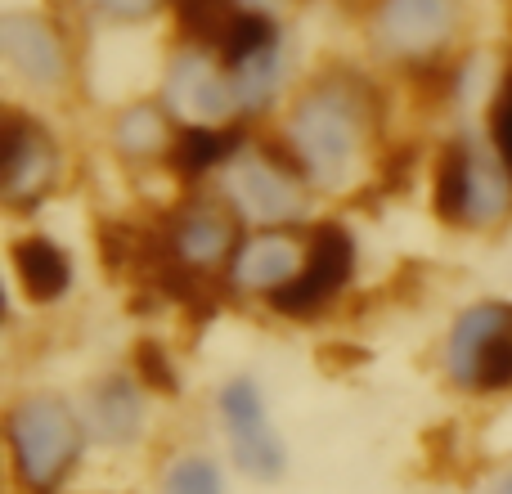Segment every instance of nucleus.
Returning a JSON list of instances; mask_svg holds the SVG:
<instances>
[{"label":"nucleus","mask_w":512,"mask_h":494,"mask_svg":"<svg viewBox=\"0 0 512 494\" xmlns=\"http://www.w3.org/2000/svg\"><path fill=\"white\" fill-rule=\"evenodd\" d=\"M382 122V99L369 77L351 68H328L288 104L279 126V144L306 171V180L324 194H342L355 185L373 135Z\"/></svg>","instance_id":"f257e3e1"},{"label":"nucleus","mask_w":512,"mask_h":494,"mask_svg":"<svg viewBox=\"0 0 512 494\" xmlns=\"http://www.w3.org/2000/svg\"><path fill=\"white\" fill-rule=\"evenodd\" d=\"M5 445H9V468L23 494H59L63 481L72 477L81 459V418L72 405L54 391H32L18 396L5 414Z\"/></svg>","instance_id":"f03ea898"},{"label":"nucleus","mask_w":512,"mask_h":494,"mask_svg":"<svg viewBox=\"0 0 512 494\" xmlns=\"http://www.w3.org/2000/svg\"><path fill=\"white\" fill-rule=\"evenodd\" d=\"M436 216L459 230H495L512 216V167L495 144L454 140L436 158Z\"/></svg>","instance_id":"7ed1b4c3"},{"label":"nucleus","mask_w":512,"mask_h":494,"mask_svg":"<svg viewBox=\"0 0 512 494\" xmlns=\"http://www.w3.org/2000/svg\"><path fill=\"white\" fill-rule=\"evenodd\" d=\"M315 185L306 171L288 158L283 144H243L221 171V198L239 212V221L270 230V225H297L310 207Z\"/></svg>","instance_id":"20e7f679"},{"label":"nucleus","mask_w":512,"mask_h":494,"mask_svg":"<svg viewBox=\"0 0 512 494\" xmlns=\"http://www.w3.org/2000/svg\"><path fill=\"white\" fill-rule=\"evenodd\" d=\"M463 23V0H373L369 45L396 68L432 72L459 45Z\"/></svg>","instance_id":"39448f33"},{"label":"nucleus","mask_w":512,"mask_h":494,"mask_svg":"<svg viewBox=\"0 0 512 494\" xmlns=\"http://www.w3.org/2000/svg\"><path fill=\"white\" fill-rule=\"evenodd\" d=\"M445 378L468 396L512 391V301H477L445 333Z\"/></svg>","instance_id":"423d86ee"},{"label":"nucleus","mask_w":512,"mask_h":494,"mask_svg":"<svg viewBox=\"0 0 512 494\" xmlns=\"http://www.w3.org/2000/svg\"><path fill=\"white\" fill-rule=\"evenodd\" d=\"M239 225V212L221 194H194L171 207L167 221L158 225L162 252H167L171 270H180L185 279H212V274L230 270L234 252H239Z\"/></svg>","instance_id":"0eeeda50"},{"label":"nucleus","mask_w":512,"mask_h":494,"mask_svg":"<svg viewBox=\"0 0 512 494\" xmlns=\"http://www.w3.org/2000/svg\"><path fill=\"white\" fill-rule=\"evenodd\" d=\"M162 108L176 126H239V95L221 50L185 41L162 72Z\"/></svg>","instance_id":"6e6552de"},{"label":"nucleus","mask_w":512,"mask_h":494,"mask_svg":"<svg viewBox=\"0 0 512 494\" xmlns=\"http://www.w3.org/2000/svg\"><path fill=\"white\" fill-rule=\"evenodd\" d=\"M355 279V239L342 221H324L310 230V247H306V265L301 274L270 297V310L283 319H315L351 288Z\"/></svg>","instance_id":"1a4fd4ad"},{"label":"nucleus","mask_w":512,"mask_h":494,"mask_svg":"<svg viewBox=\"0 0 512 494\" xmlns=\"http://www.w3.org/2000/svg\"><path fill=\"white\" fill-rule=\"evenodd\" d=\"M63 176V149L36 117L5 113V207L9 212H32L54 194Z\"/></svg>","instance_id":"9d476101"},{"label":"nucleus","mask_w":512,"mask_h":494,"mask_svg":"<svg viewBox=\"0 0 512 494\" xmlns=\"http://www.w3.org/2000/svg\"><path fill=\"white\" fill-rule=\"evenodd\" d=\"M0 54H5L9 72L36 90H63L72 77L68 36H63V27L50 14L9 9L0 18Z\"/></svg>","instance_id":"9b49d317"},{"label":"nucleus","mask_w":512,"mask_h":494,"mask_svg":"<svg viewBox=\"0 0 512 494\" xmlns=\"http://www.w3.org/2000/svg\"><path fill=\"white\" fill-rule=\"evenodd\" d=\"M221 423L230 436L234 463L256 481H279L283 472V445L265 414V396L252 378H230L221 387Z\"/></svg>","instance_id":"f8f14e48"},{"label":"nucleus","mask_w":512,"mask_h":494,"mask_svg":"<svg viewBox=\"0 0 512 494\" xmlns=\"http://www.w3.org/2000/svg\"><path fill=\"white\" fill-rule=\"evenodd\" d=\"M306 247H310V234H301L297 225L252 230L248 239L239 243V252H234L225 279H230V288L243 292V297H279L301 274V265H306Z\"/></svg>","instance_id":"ddd939ff"},{"label":"nucleus","mask_w":512,"mask_h":494,"mask_svg":"<svg viewBox=\"0 0 512 494\" xmlns=\"http://www.w3.org/2000/svg\"><path fill=\"white\" fill-rule=\"evenodd\" d=\"M243 144H248L243 122L239 126H180L176 144H171V153H167V167L176 171L180 180L198 185V180H207V176H221Z\"/></svg>","instance_id":"4468645a"},{"label":"nucleus","mask_w":512,"mask_h":494,"mask_svg":"<svg viewBox=\"0 0 512 494\" xmlns=\"http://www.w3.org/2000/svg\"><path fill=\"white\" fill-rule=\"evenodd\" d=\"M9 261H14V274L23 283V292L36 301V306H50L63 292L72 288V261L54 239L45 234H23V239L9 243Z\"/></svg>","instance_id":"2eb2a0df"},{"label":"nucleus","mask_w":512,"mask_h":494,"mask_svg":"<svg viewBox=\"0 0 512 494\" xmlns=\"http://www.w3.org/2000/svg\"><path fill=\"white\" fill-rule=\"evenodd\" d=\"M176 117L162 104H126L113 117V149L122 162H158L176 144Z\"/></svg>","instance_id":"dca6fc26"},{"label":"nucleus","mask_w":512,"mask_h":494,"mask_svg":"<svg viewBox=\"0 0 512 494\" xmlns=\"http://www.w3.org/2000/svg\"><path fill=\"white\" fill-rule=\"evenodd\" d=\"M225 68H230L234 95H239V113L261 117L283 90V36L234 54V59H225Z\"/></svg>","instance_id":"f3484780"},{"label":"nucleus","mask_w":512,"mask_h":494,"mask_svg":"<svg viewBox=\"0 0 512 494\" xmlns=\"http://www.w3.org/2000/svg\"><path fill=\"white\" fill-rule=\"evenodd\" d=\"M86 414H90L95 436H104L113 445H131L144 427V396L131 378H104L90 391Z\"/></svg>","instance_id":"a211bd4d"},{"label":"nucleus","mask_w":512,"mask_h":494,"mask_svg":"<svg viewBox=\"0 0 512 494\" xmlns=\"http://www.w3.org/2000/svg\"><path fill=\"white\" fill-rule=\"evenodd\" d=\"M243 9H248L243 0H171L180 36L194 45H212V50L225 41V32L234 27V18Z\"/></svg>","instance_id":"6ab92c4d"},{"label":"nucleus","mask_w":512,"mask_h":494,"mask_svg":"<svg viewBox=\"0 0 512 494\" xmlns=\"http://www.w3.org/2000/svg\"><path fill=\"white\" fill-rule=\"evenodd\" d=\"M167 494H225L221 472L203 454H185V459H176L167 468Z\"/></svg>","instance_id":"aec40b11"},{"label":"nucleus","mask_w":512,"mask_h":494,"mask_svg":"<svg viewBox=\"0 0 512 494\" xmlns=\"http://www.w3.org/2000/svg\"><path fill=\"white\" fill-rule=\"evenodd\" d=\"M135 369H140V382L153 391H162V396H171V391L180 387L176 382V369H171L167 351H162L158 342H140L135 346Z\"/></svg>","instance_id":"412c9836"},{"label":"nucleus","mask_w":512,"mask_h":494,"mask_svg":"<svg viewBox=\"0 0 512 494\" xmlns=\"http://www.w3.org/2000/svg\"><path fill=\"white\" fill-rule=\"evenodd\" d=\"M490 144L512 167V68L504 72V81L495 90V104H490Z\"/></svg>","instance_id":"4be33fe9"},{"label":"nucleus","mask_w":512,"mask_h":494,"mask_svg":"<svg viewBox=\"0 0 512 494\" xmlns=\"http://www.w3.org/2000/svg\"><path fill=\"white\" fill-rule=\"evenodd\" d=\"M90 5H95V14L104 18V23L131 27V23H149L162 5H171V0H90Z\"/></svg>","instance_id":"5701e85b"},{"label":"nucleus","mask_w":512,"mask_h":494,"mask_svg":"<svg viewBox=\"0 0 512 494\" xmlns=\"http://www.w3.org/2000/svg\"><path fill=\"white\" fill-rule=\"evenodd\" d=\"M490 494H512V472H504V477L490 486Z\"/></svg>","instance_id":"b1692460"}]
</instances>
